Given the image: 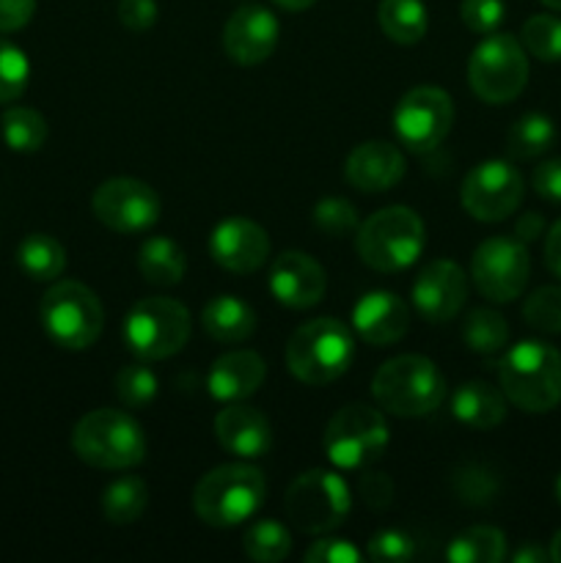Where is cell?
<instances>
[{
  "instance_id": "5",
  "label": "cell",
  "mask_w": 561,
  "mask_h": 563,
  "mask_svg": "<svg viewBox=\"0 0 561 563\" xmlns=\"http://www.w3.org/2000/svg\"><path fill=\"white\" fill-rule=\"evenodd\" d=\"M427 245L424 220L407 207H385L355 231L358 256L377 273L407 269Z\"/></svg>"
},
{
  "instance_id": "12",
  "label": "cell",
  "mask_w": 561,
  "mask_h": 563,
  "mask_svg": "<svg viewBox=\"0 0 561 563\" xmlns=\"http://www.w3.org/2000/svg\"><path fill=\"white\" fill-rule=\"evenodd\" d=\"M531 275L526 242L517 236H490L473 251L471 278L493 302H512L522 295Z\"/></svg>"
},
{
  "instance_id": "27",
  "label": "cell",
  "mask_w": 561,
  "mask_h": 563,
  "mask_svg": "<svg viewBox=\"0 0 561 563\" xmlns=\"http://www.w3.org/2000/svg\"><path fill=\"white\" fill-rule=\"evenodd\" d=\"M377 20L385 36L396 44H418L429 27L427 5L421 0H383Z\"/></svg>"
},
{
  "instance_id": "18",
  "label": "cell",
  "mask_w": 561,
  "mask_h": 563,
  "mask_svg": "<svg viewBox=\"0 0 561 563\" xmlns=\"http://www.w3.org/2000/svg\"><path fill=\"white\" fill-rule=\"evenodd\" d=\"M209 256L215 264L237 275H251L264 267L270 256V236L248 218H229L209 234Z\"/></svg>"
},
{
  "instance_id": "30",
  "label": "cell",
  "mask_w": 561,
  "mask_h": 563,
  "mask_svg": "<svg viewBox=\"0 0 561 563\" xmlns=\"http://www.w3.org/2000/svg\"><path fill=\"white\" fill-rule=\"evenodd\" d=\"M148 487L141 476H121L102 493V515L113 526H130L146 511Z\"/></svg>"
},
{
  "instance_id": "15",
  "label": "cell",
  "mask_w": 561,
  "mask_h": 563,
  "mask_svg": "<svg viewBox=\"0 0 561 563\" xmlns=\"http://www.w3.org/2000/svg\"><path fill=\"white\" fill-rule=\"evenodd\" d=\"M522 176L520 170L504 159H487L476 165L462 181V207L473 220L482 223H501L517 212L522 201Z\"/></svg>"
},
{
  "instance_id": "47",
  "label": "cell",
  "mask_w": 561,
  "mask_h": 563,
  "mask_svg": "<svg viewBox=\"0 0 561 563\" xmlns=\"http://www.w3.org/2000/svg\"><path fill=\"white\" fill-rule=\"evenodd\" d=\"M534 190L548 201L561 203V157L548 159L534 170Z\"/></svg>"
},
{
  "instance_id": "46",
  "label": "cell",
  "mask_w": 561,
  "mask_h": 563,
  "mask_svg": "<svg viewBox=\"0 0 561 563\" xmlns=\"http://www.w3.org/2000/svg\"><path fill=\"white\" fill-rule=\"evenodd\" d=\"M361 495L366 506L372 509H385L394 500V484L385 473H363L361 478Z\"/></svg>"
},
{
  "instance_id": "28",
  "label": "cell",
  "mask_w": 561,
  "mask_h": 563,
  "mask_svg": "<svg viewBox=\"0 0 561 563\" xmlns=\"http://www.w3.org/2000/svg\"><path fill=\"white\" fill-rule=\"evenodd\" d=\"M16 264L33 280H55L66 269V251L55 236L28 234L16 247Z\"/></svg>"
},
{
  "instance_id": "13",
  "label": "cell",
  "mask_w": 561,
  "mask_h": 563,
  "mask_svg": "<svg viewBox=\"0 0 561 563\" xmlns=\"http://www.w3.org/2000/svg\"><path fill=\"white\" fill-rule=\"evenodd\" d=\"M454 124V102L438 86H418L399 99L394 110V130L413 152H432Z\"/></svg>"
},
{
  "instance_id": "14",
  "label": "cell",
  "mask_w": 561,
  "mask_h": 563,
  "mask_svg": "<svg viewBox=\"0 0 561 563\" xmlns=\"http://www.w3.org/2000/svg\"><path fill=\"white\" fill-rule=\"evenodd\" d=\"M94 214L105 229L116 234H141L160 220V196L146 181L116 176L102 181L91 198Z\"/></svg>"
},
{
  "instance_id": "29",
  "label": "cell",
  "mask_w": 561,
  "mask_h": 563,
  "mask_svg": "<svg viewBox=\"0 0 561 563\" xmlns=\"http://www.w3.org/2000/svg\"><path fill=\"white\" fill-rule=\"evenodd\" d=\"M451 563H501L506 559L504 531L490 526H473L454 537L446 550Z\"/></svg>"
},
{
  "instance_id": "24",
  "label": "cell",
  "mask_w": 561,
  "mask_h": 563,
  "mask_svg": "<svg viewBox=\"0 0 561 563\" xmlns=\"http://www.w3.org/2000/svg\"><path fill=\"white\" fill-rule=\"evenodd\" d=\"M451 416L465 427L479 429V432L495 429L506 418L504 390L484 383V379H471V383L460 385L457 394L451 396Z\"/></svg>"
},
{
  "instance_id": "23",
  "label": "cell",
  "mask_w": 561,
  "mask_h": 563,
  "mask_svg": "<svg viewBox=\"0 0 561 563\" xmlns=\"http://www.w3.org/2000/svg\"><path fill=\"white\" fill-rule=\"evenodd\" d=\"M264 377H267L264 357L251 350H237L212 363L207 388L209 396L218 401H242L262 388Z\"/></svg>"
},
{
  "instance_id": "21",
  "label": "cell",
  "mask_w": 561,
  "mask_h": 563,
  "mask_svg": "<svg viewBox=\"0 0 561 563\" xmlns=\"http://www.w3.org/2000/svg\"><path fill=\"white\" fill-rule=\"evenodd\" d=\"M358 335L372 346L399 344L410 330V308L394 291H369L352 311Z\"/></svg>"
},
{
  "instance_id": "9",
  "label": "cell",
  "mask_w": 561,
  "mask_h": 563,
  "mask_svg": "<svg viewBox=\"0 0 561 563\" xmlns=\"http://www.w3.org/2000/svg\"><path fill=\"white\" fill-rule=\"evenodd\" d=\"M190 328V313L179 300L146 297V300H138L127 313L124 341L132 355L146 363H157L185 350Z\"/></svg>"
},
{
  "instance_id": "50",
  "label": "cell",
  "mask_w": 561,
  "mask_h": 563,
  "mask_svg": "<svg viewBox=\"0 0 561 563\" xmlns=\"http://www.w3.org/2000/svg\"><path fill=\"white\" fill-rule=\"evenodd\" d=\"M515 563H544L550 561V550H544L539 542H526L515 555H512Z\"/></svg>"
},
{
  "instance_id": "51",
  "label": "cell",
  "mask_w": 561,
  "mask_h": 563,
  "mask_svg": "<svg viewBox=\"0 0 561 563\" xmlns=\"http://www.w3.org/2000/svg\"><path fill=\"white\" fill-rule=\"evenodd\" d=\"M273 3H278L280 9L286 11H302V9H311L317 0H273Z\"/></svg>"
},
{
  "instance_id": "4",
  "label": "cell",
  "mask_w": 561,
  "mask_h": 563,
  "mask_svg": "<svg viewBox=\"0 0 561 563\" xmlns=\"http://www.w3.org/2000/svg\"><path fill=\"white\" fill-rule=\"evenodd\" d=\"M374 401L396 418H424L446 399V377L429 357L399 355L385 361L372 379Z\"/></svg>"
},
{
  "instance_id": "20",
  "label": "cell",
  "mask_w": 561,
  "mask_h": 563,
  "mask_svg": "<svg viewBox=\"0 0 561 563\" xmlns=\"http://www.w3.org/2000/svg\"><path fill=\"white\" fill-rule=\"evenodd\" d=\"M215 438L229 454L240 460H258L273 449V427L267 416L240 401H229V407L215 416Z\"/></svg>"
},
{
  "instance_id": "42",
  "label": "cell",
  "mask_w": 561,
  "mask_h": 563,
  "mask_svg": "<svg viewBox=\"0 0 561 563\" xmlns=\"http://www.w3.org/2000/svg\"><path fill=\"white\" fill-rule=\"evenodd\" d=\"M457 489H460L465 504L484 506L493 500L495 489H498V482H495L493 473L484 471L482 465H473L468 467V471H460V476H457Z\"/></svg>"
},
{
  "instance_id": "41",
  "label": "cell",
  "mask_w": 561,
  "mask_h": 563,
  "mask_svg": "<svg viewBox=\"0 0 561 563\" xmlns=\"http://www.w3.org/2000/svg\"><path fill=\"white\" fill-rule=\"evenodd\" d=\"M460 16L468 31L487 36V33L498 31V25L504 22L506 5L504 0H462Z\"/></svg>"
},
{
  "instance_id": "35",
  "label": "cell",
  "mask_w": 561,
  "mask_h": 563,
  "mask_svg": "<svg viewBox=\"0 0 561 563\" xmlns=\"http://www.w3.org/2000/svg\"><path fill=\"white\" fill-rule=\"evenodd\" d=\"M522 47L544 64L561 60V20L553 14H534L522 25Z\"/></svg>"
},
{
  "instance_id": "10",
  "label": "cell",
  "mask_w": 561,
  "mask_h": 563,
  "mask_svg": "<svg viewBox=\"0 0 561 563\" xmlns=\"http://www.w3.org/2000/svg\"><path fill=\"white\" fill-rule=\"evenodd\" d=\"M352 509L350 487L333 471H308L286 489V517L302 533L322 537L336 531Z\"/></svg>"
},
{
  "instance_id": "7",
  "label": "cell",
  "mask_w": 561,
  "mask_h": 563,
  "mask_svg": "<svg viewBox=\"0 0 561 563\" xmlns=\"http://www.w3.org/2000/svg\"><path fill=\"white\" fill-rule=\"evenodd\" d=\"M38 319L50 339L64 350H88L105 328L99 297L80 280H58L38 306Z\"/></svg>"
},
{
  "instance_id": "49",
  "label": "cell",
  "mask_w": 561,
  "mask_h": 563,
  "mask_svg": "<svg viewBox=\"0 0 561 563\" xmlns=\"http://www.w3.org/2000/svg\"><path fill=\"white\" fill-rule=\"evenodd\" d=\"M542 231H544V220L539 212H522V218L517 220V225H515V236L520 242H526V245L528 242L537 240Z\"/></svg>"
},
{
  "instance_id": "37",
  "label": "cell",
  "mask_w": 561,
  "mask_h": 563,
  "mask_svg": "<svg viewBox=\"0 0 561 563\" xmlns=\"http://www.w3.org/2000/svg\"><path fill=\"white\" fill-rule=\"evenodd\" d=\"M31 80L28 55L16 44L0 38V102H14L25 93Z\"/></svg>"
},
{
  "instance_id": "1",
  "label": "cell",
  "mask_w": 561,
  "mask_h": 563,
  "mask_svg": "<svg viewBox=\"0 0 561 563\" xmlns=\"http://www.w3.org/2000/svg\"><path fill=\"white\" fill-rule=\"evenodd\" d=\"M267 484L258 467L234 462L212 467L193 489V509L207 526L234 528L251 520L264 504Z\"/></svg>"
},
{
  "instance_id": "40",
  "label": "cell",
  "mask_w": 561,
  "mask_h": 563,
  "mask_svg": "<svg viewBox=\"0 0 561 563\" xmlns=\"http://www.w3.org/2000/svg\"><path fill=\"white\" fill-rule=\"evenodd\" d=\"M416 555V542L399 528H385L369 542V559L377 563H405Z\"/></svg>"
},
{
  "instance_id": "32",
  "label": "cell",
  "mask_w": 561,
  "mask_h": 563,
  "mask_svg": "<svg viewBox=\"0 0 561 563\" xmlns=\"http://www.w3.org/2000/svg\"><path fill=\"white\" fill-rule=\"evenodd\" d=\"M0 132L11 152L33 154L47 141V121L33 108H9L0 119Z\"/></svg>"
},
{
  "instance_id": "31",
  "label": "cell",
  "mask_w": 561,
  "mask_h": 563,
  "mask_svg": "<svg viewBox=\"0 0 561 563\" xmlns=\"http://www.w3.org/2000/svg\"><path fill=\"white\" fill-rule=\"evenodd\" d=\"M556 143V124L542 113H526L506 132V152L515 159H534Z\"/></svg>"
},
{
  "instance_id": "54",
  "label": "cell",
  "mask_w": 561,
  "mask_h": 563,
  "mask_svg": "<svg viewBox=\"0 0 561 563\" xmlns=\"http://www.w3.org/2000/svg\"><path fill=\"white\" fill-rule=\"evenodd\" d=\"M556 498H559V504H561V476L556 478Z\"/></svg>"
},
{
  "instance_id": "25",
  "label": "cell",
  "mask_w": 561,
  "mask_h": 563,
  "mask_svg": "<svg viewBox=\"0 0 561 563\" xmlns=\"http://www.w3.org/2000/svg\"><path fill=\"white\" fill-rule=\"evenodd\" d=\"M256 313L242 297H212L201 311L204 330L218 344H242L256 333Z\"/></svg>"
},
{
  "instance_id": "53",
  "label": "cell",
  "mask_w": 561,
  "mask_h": 563,
  "mask_svg": "<svg viewBox=\"0 0 561 563\" xmlns=\"http://www.w3.org/2000/svg\"><path fill=\"white\" fill-rule=\"evenodd\" d=\"M544 5H548V9H553V11H561V0H542Z\"/></svg>"
},
{
  "instance_id": "33",
  "label": "cell",
  "mask_w": 561,
  "mask_h": 563,
  "mask_svg": "<svg viewBox=\"0 0 561 563\" xmlns=\"http://www.w3.org/2000/svg\"><path fill=\"white\" fill-rule=\"evenodd\" d=\"M242 550L251 561L278 563L286 561L292 553V537L280 522L258 520L242 537Z\"/></svg>"
},
{
  "instance_id": "11",
  "label": "cell",
  "mask_w": 561,
  "mask_h": 563,
  "mask_svg": "<svg viewBox=\"0 0 561 563\" xmlns=\"http://www.w3.org/2000/svg\"><path fill=\"white\" fill-rule=\"evenodd\" d=\"M388 440L383 412L366 405L341 407L322 434L324 454L341 471H358L377 462L388 449Z\"/></svg>"
},
{
  "instance_id": "26",
  "label": "cell",
  "mask_w": 561,
  "mask_h": 563,
  "mask_svg": "<svg viewBox=\"0 0 561 563\" xmlns=\"http://www.w3.org/2000/svg\"><path fill=\"white\" fill-rule=\"evenodd\" d=\"M138 269L154 286H174L185 278V251L168 236H148L138 253Z\"/></svg>"
},
{
  "instance_id": "45",
  "label": "cell",
  "mask_w": 561,
  "mask_h": 563,
  "mask_svg": "<svg viewBox=\"0 0 561 563\" xmlns=\"http://www.w3.org/2000/svg\"><path fill=\"white\" fill-rule=\"evenodd\" d=\"M36 14V0H0V33L25 27Z\"/></svg>"
},
{
  "instance_id": "17",
  "label": "cell",
  "mask_w": 561,
  "mask_h": 563,
  "mask_svg": "<svg viewBox=\"0 0 561 563\" xmlns=\"http://www.w3.org/2000/svg\"><path fill=\"white\" fill-rule=\"evenodd\" d=\"M278 16L264 5H242L223 27V47L234 64L258 66L278 47Z\"/></svg>"
},
{
  "instance_id": "38",
  "label": "cell",
  "mask_w": 561,
  "mask_h": 563,
  "mask_svg": "<svg viewBox=\"0 0 561 563\" xmlns=\"http://www.w3.org/2000/svg\"><path fill=\"white\" fill-rule=\"evenodd\" d=\"M314 225L322 234L341 240V236L355 234L361 229V220H358V209L344 198H322L314 207Z\"/></svg>"
},
{
  "instance_id": "34",
  "label": "cell",
  "mask_w": 561,
  "mask_h": 563,
  "mask_svg": "<svg viewBox=\"0 0 561 563\" xmlns=\"http://www.w3.org/2000/svg\"><path fill=\"white\" fill-rule=\"evenodd\" d=\"M462 339H465L468 350L479 352V355H495L509 344V324L501 313L490 311V308H476L471 317L465 319L462 328Z\"/></svg>"
},
{
  "instance_id": "43",
  "label": "cell",
  "mask_w": 561,
  "mask_h": 563,
  "mask_svg": "<svg viewBox=\"0 0 561 563\" xmlns=\"http://www.w3.org/2000/svg\"><path fill=\"white\" fill-rule=\"evenodd\" d=\"M361 550L346 539H319L306 550L308 563H361Z\"/></svg>"
},
{
  "instance_id": "52",
  "label": "cell",
  "mask_w": 561,
  "mask_h": 563,
  "mask_svg": "<svg viewBox=\"0 0 561 563\" xmlns=\"http://www.w3.org/2000/svg\"><path fill=\"white\" fill-rule=\"evenodd\" d=\"M550 561L561 563V531L556 533L553 542H550Z\"/></svg>"
},
{
  "instance_id": "39",
  "label": "cell",
  "mask_w": 561,
  "mask_h": 563,
  "mask_svg": "<svg viewBox=\"0 0 561 563\" xmlns=\"http://www.w3.org/2000/svg\"><path fill=\"white\" fill-rule=\"evenodd\" d=\"M522 317L534 330L561 333V286H542L522 306Z\"/></svg>"
},
{
  "instance_id": "48",
  "label": "cell",
  "mask_w": 561,
  "mask_h": 563,
  "mask_svg": "<svg viewBox=\"0 0 561 563\" xmlns=\"http://www.w3.org/2000/svg\"><path fill=\"white\" fill-rule=\"evenodd\" d=\"M544 264H548V269L556 278H561V220L553 223V229L548 231V240H544Z\"/></svg>"
},
{
  "instance_id": "19",
  "label": "cell",
  "mask_w": 561,
  "mask_h": 563,
  "mask_svg": "<svg viewBox=\"0 0 561 563\" xmlns=\"http://www.w3.org/2000/svg\"><path fill=\"white\" fill-rule=\"evenodd\" d=\"M270 291L286 308H314L328 291V278L317 258L300 251L280 253L270 269Z\"/></svg>"
},
{
  "instance_id": "16",
  "label": "cell",
  "mask_w": 561,
  "mask_h": 563,
  "mask_svg": "<svg viewBox=\"0 0 561 563\" xmlns=\"http://www.w3.org/2000/svg\"><path fill=\"white\" fill-rule=\"evenodd\" d=\"M413 306L427 322L443 324L462 311L468 300V278L460 264L449 258L429 262L413 280Z\"/></svg>"
},
{
  "instance_id": "8",
  "label": "cell",
  "mask_w": 561,
  "mask_h": 563,
  "mask_svg": "<svg viewBox=\"0 0 561 563\" xmlns=\"http://www.w3.org/2000/svg\"><path fill=\"white\" fill-rule=\"evenodd\" d=\"M468 82L487 104L517 99L528 82L526 47L512 33H487L468 60Z\"/></svg>"
},
{
  "instance_id": "3",
  "label": "cell",
  "mask_w": 561,
  "mask_h": 563,
  "mask_svg": "<svg viewBox=\"0 0 561 563\" xmlns=\"http://www.w3.org/2000/svg\"><path fill=\"white\" fill-rule=\"evenodd\" d=\"M501 390L526 412H550L561 401V352L544 341H520L498 368Z\"/></svg>"
},
{
  "instance_id": "2",
  "label": "cell",
  "mask_w": 561,
  "mask_h": 563,
  "mask_svg": "<svg viewBox=\"0 0 561 563\" xmlns=\"http://www.w3.org/2000/svg\"><path fill=\"white\" fill-rule=\"evenodd\" d=\"M77 460L99 471H130L146 460V434L141 423L121 410H91L72 429Z\"/></svg>"
},
{
  "instance_id": "44",
  "label": "cell",
  "mask_w": 561,
  "mask_h": 563,
  "mask_svg": "<svg viewBox=\"0 0 561 563\" xmlns=\"http://www.w3.org/2000/svg\"><path fill=\"white\" fill-rule=\"evenodd\" d=\"M119 22L143 33L157 22V0H119Z\"/></svg>"
},
{
  "instance_id": "6",
  "label": "cell",
  "mask_w": 561,
  "mask_h": 563,
  "mask_svg": "<svg viewBox=\"0 0 561 563\" xmlns=\"http://www.w3.org/2000/svg\"><path fill=\"white\" fill-rule=\"evenodd\" d=\"M355 341L350 328L333 317L311 319L286 344V366L300 383L328 385L350 368Z\"/></svg>"
},
{
  "instance_id": "22",
  "label": "cell",
  "mask_w": 561,
  "mask_h": 563,
  "mask_svg": "<svg viewBox=\"0 0 561 563\" xmlns=\"http://www.w3.org/2000/svg\"><path fill=\"white\" fill-rule=\"evenodd\" d=\"M405 154L388 141H369L352 148L344 159V176L355 190L385 192L405 176Z\"/></svg>"
},
{
  "instance_id": "36",
  "label": "cell",
  "mask_w": 561,
  "mask_h": 563,
  "mask_svg": "<svg viewBox=\"0 0 561 563\" xmlns=\"http://www.w3.org/2000/svg\"><path fill=\"white\" fill-rule=\"evenodd\" d=\"M157 374L146 366V361L132 363V366H124L116 374V394H119L121 405L132 407V410L152 405L157 399Z\"/></svg>"
}]
</instances>
